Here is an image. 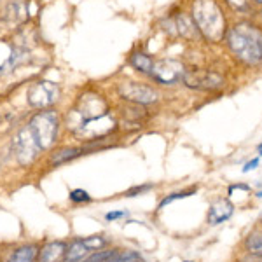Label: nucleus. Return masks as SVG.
<instances>
[{"mask_svg": "<svg viewBox=\"0 0 262 262\" xmlns=\"http://www.w3.org/2000/svg\"><path fill=\"white\" fill-rule=\"evenodd\" d=\"M67 245L63 242H53L48 243L46 247H42V250L37 255L39 262H61L65 259Z\"/></svg>", "mask_w": 262, "mask_h": 262, "instance_id": "nucleus-15", "label": "nucleus"}, {"mask_svg": "<svg viewBox=\"0 0 262 262\" xmlns=\"http://www.w3.org/2000/svg\"><path fill=\"white\" fill-rule=\"evenodd\" d=\"M32 0H6L0 9V25L7 30H19L32 19Z\"/></svg>", "mask_w": 262, "mask_h": 262, "instance_id": "nucleus-10", "label": "nucleus"}, {"mask_svg": "<svg viewBox=\"0 0 262 262\" xmlns=\"http://www.w3.org/2000/svg\"><path fill=\"white\" fill-rule=\"evenodd\" d=\"M224 6L229 9L232 14H253L255 12V4L252 0H222Z\"/></svg>", "mask_w": 262, "mask_h": 262, "instance_id": "nucleus-16", "label": "nucleus"}, {"mask_svg": "<svg viewBox=\"0 0 262 262\" xmlns=\"http://www.w3.org/2000/svg\"><path fill=\"white\" fill-rule=\"evenodd\" d=\"M260 222H262V221H260Z\"/></svg>", "mask_w": 262, "mask_h": 262, "instance_id": "nucleus-37", "label": "nucleus"}, {"mask_svg": "<svg viewBox=\"0 0 262 262\" xmlns=\"http://www.w3.org/2000/svg\"><path fill=\"white\" fill-rule=\"evenodd\" d=\"M114 93L121 101L138 103L143 107H152L161 101V93L158 86H152L143 81H133V79H121L114 84Z\"/></svg>", "mask_w": 262, "mask_h": 262, "instance_id": "nucleus-6", "label": "nucleus"}, {"mask_svg": "<svg viewBox=\"0 0 262 262\" xmlns=\"http://www.w3.org/2000/svg\"><path fill=\"white\" fill-rule=\"evenodd\" d=\"M257 150H259V156H260V158H262V143H260L259 147H257Z\"/></svg>", "mask_w": 262, "mask_h": 262, "instance_id": "nucleus-33", "label": "nucleus"}, {"mask_svg": "<svg viewBox=\"0 0 262 262\" xmlns=\"http://www.w3.org/2000/svg\"><path fill=\"white\" fill-rule=\"evenodd\" d=\"M243 247L247 248V252H255L262 255V232H252L245 238Z\"/></svg>", "mask_w": 262, "mask_h": 262, "instance_id": "nucleus-20", "label": "nucleus"}, {"mask_svg": "<svg viewBox=\"0 0 262 262\" xmlns=\"http://www.w3.org/2000/svg\"><path fill=\"white\" fill-rule=\"evenodd\" d=\"M154 61L156 58L152 56V53H149L142 44L133 46L128 53V56H126V63H128L129 69H133L137 74L143 75V77H150V72L154 69Z\"/></svg>", "mask_w": 262, "mask_h": 262, "instance_id": "nucleus-12", "label": "nucleus"}, {"mask_svg": "<svg viewBox=\"0 0 262 262\" xmlns=\"http://www.w3.org/2000/svg\"><path fill=\"white\" fill-rule=\"evenodd\" d=\"M82 243L88 247V250H98V248H105L107 247V239L101 238V236H91V238H84Z\"/></svg>", "mask_w": 262, "mask_h": 262, "instance_id": "nucleus-23", "label": "nucleus"}, {"mask_svg": "<svg viewBox=\"0 0 262 262\" xmlns=\"http://www.w3.org/2000/svg\"><path fill=\"white\" fill-rule=\"evenodd\" d=\"M234 213V205L229 201V198H221L208 208V224L210 226H219V224L229 221Z\"/></svg>", "mask_w": 262, "mask_h": 262, "instance_id": "nucleus-14", "label": "nucleus"}, {"mask_svg": "<svg viewBox=\"0 0 262 262\" xmlns=\"http://www.w3.org/2000/svg\"><path fill=\"white\" fill-rule=\"evenodd\" d=\"M140 255L133 250H117L112 257H108L105 262H140Z\"/></svg>", "mask_w": 262, "mask_h": 262, "instance_id": "nucleus-22", "label": "nucleus"}, {"mask_svg": "<svg viewBox=\"0 0 262 262\" xmlns=\"http://www.w3.org/2000/svg\"><path fill=\"white\" fill-rule=\"evenodd\" d=\"M9 147L19 166H30V164H33L39 159L42 152H44L42 147L39 145V142H37L32 128L27 122L18 126V129L11 137Z\"/></svg>", "mask_w": 262, "mask_h": 262, "instance_id": "nucleus-7", "label": "nucleus"}, {"mask_svg": "<svg viewBox=\"0 0 262 262\" xmlns=\"http://www.w3.org/2000/svg\"><path fill=\"white\" fill-rule=\"evenodd\" d=\"M189 14L206 44H222L229 28L221 0H191Z\"/></svg>", "mask_w": 262, "mask_h": 262, "instance_id": "nucleus-3", "label": "nucleus"}, {"mask_svg": "<svg viewBox=\"0 0 262 262\" xmlns=\"http://www.w3.org/2000/svg\"><path fill=\"white\" fill-rule=\"evenodd\" d=\"M122 217H128V212H126V210H121V212H108L105 215V221L112 222V221H117V219H122Z\"/></svg>", "mask_w": 262, "mask_h": 262, "instance_id": "nucleus-28", "label": "nucleus"}, {"mask_svg": "<svg viewBox=\"0 0 262 262\" xmlns=\"http://www.w3.org/2000/svg\"><path fill=\"white\" fill-rule=\"evenodd\" d=\"M257 18H259V25L262 27V6L259 7V11H257Z\"/></svg>", "mask_w": 262, "mask_h": 262, "instance_id": "nucleus-31", "label": "nucleus"}, {"mask_svg": "<svg viewBox=\"0 0 262 262\" xmlns=\"http://www.w3.org/2000/svg\"><path fill=\"white\" fill-rule=\"evenodd\" d=\"M184 262H192V260H184Z\"/></svg>", "mask_w": 262, "mask_h": 262, "instance_id": "nucleus-35", "label": "nucleus"}, {"mask_svg": "<svg viewBox=\"0 0 262 262\" xmlns=\"http://www.w3.org/2000/svg\"><path fill=\"white\" fill-rule=\"evenodd\" d=\"M173 19H175V28H177V35L179 39L185 40V42H203L200 32H198L196 25L189 14V11L184 9H177L171 12Z\"/></svg>", "mask_w": 262, "mask_h": 262, "instance_id": "nucleus-13", "label": "nucleus"}, {"mask_svg": "<svg viewBox=\"0 0 262 262\" xmlns=\"http://www.w3.org/2000/svg\"><path fill=\"white\" fill-rule=\"evenodd\" d=\"M224 46L243 67L255 69L262 65V27L255 21L239 19L229 25Z\"/></svg>", "mask_w": 262, "mask_h": 262, "instance_id": "nucleus-2", "label": "nucleus"}, {"mask_svg": "<svg viewBox=\"0 0 262 262\" xmlns=\"http://www.w3.org/2000/svg\"><path fill=\"white\" fill-rule=\"evenodd\" d=\"M252 2L255 4V6H259V7L262 6V0H252Z\"/></svg>", "mask_w": 262, "mask_h": 262, "instance_id": "nucleus-32", "label": "nucleus"}, {"mask_svg": "<svg viewBox=\"0 0 262 262\" xmlns=\"http://www.w3.org/2000/svg\"><path fill=\"white\" fill-rule=\"evenodd\" d=\"M63 98V88L60 82L46 77H37L28 82L25 90V101L32 111H46L53 108Z\"/></svg>", "mask_w": 262, "mask_h": 262, "instance_id": "nucleus-5", "label": "nucleus"}, {"mask_svg": "<svg viewBox=\"0 0 262 262\" xmlns=\"http://www.w3.org/2000/svg\"><path fill=\"white\" fill-rule=\"evenodd\" d=\"M69 198L72 203H90L91 201L90 192L84 191V189H74V191H70Z\"/></svg>", "mask_w": 262, "mask_h": 262, "instance_id": "nucleus-26", "label": "nucleus"}, {"mask_svg": "<svg viewBox=\"0 0 262 262\" xmlns=\"http://www.w3.org/2000/svg\"><path fill=\"white\" fill-rule=\"evenodd\" d=\"M196 192H198V187H189V189H185V191H179V192L168 194V196L163 198L161 203H159L158 210H163L164 206H168L170 203H173L175 200H184V198H189V196H192V194H196Z\"/></svg>", "mask_w": 262, "mask_h": 262, "instance_id": "nucleus-21", "label": "nucleus"}, {"mask_svg": "<svg viewBox=\"0 0 262 262\" xmlns=\"http://www.w3.org/2000/svg\"><path fill=\"white\" fill-rule=\"evenodd\" d=\"M4 2H6V0H0V9H2V6H4Z\"/></svg>", "mask_w": 262, "mask_h": 262, "instance_id": "nucleus-34", "label": "nucleus"}, {"mask_svg": "<svg viewBox=\"0 0 262 262\" xmlns=\"http://www.w3.org/2000/svg\"><path fill=\"white\" fill-rule=\"evenodd\" d=\"M239 262H262V255L255 252H247L245 255L239 259Z\"/></svg>", "mask_w": 262, "mask_h": 262, "instance_id": "nucleus-27", "label": "nucleus"}, {"mask_svg": "<svg viewBox=\"0 0 262 262\" xmlns=\"http://www.w3.org/2000/svg\"><path fill=\"white\" fill-rule=\"evenodd\" d=\"M0 98H2V95H0Z\"/></svg>", "mask_w": 262, "mask_h": 262, "instance_id": "nucleus-36", "label": "nucleus"}, {"mask_svg": "<svg viewBox=\"0 0 262 262\" xmlns=\"http://www.w3.org/2000/svg\"><path fill=\"white\" fill-rule=\"evenodd\" d=\"M37 255H39V248L35 245H25V247L14 250L7 262H35Z\"/></svg>", "mask_w": 262, "mask_h": 262, "instance_id": "nucleus-18", "label": "nucleus"}, {"mask_svg": "<svg viewBox=\"0 0 262 262\" xmlns=\"http://www.w3.org/2000/svg\"><path fill=\"white\" fill-rule=\"evenodd\" d=\"M63 126L81 142L107 140L119 129L111 100L96 86H86L75 95L63 114Z\"/></svg>", "mask_w": 262, "mask_h": 262, "instance_id": "nucleus-1", "label": "nucleus"}, {"mask_svg": "<svg viewBox=\"0 0 262 262\" xmlns=\"http://www.w3.org/2000/svg\"><path fill=\"white\" fill-rule=\"evenodd\" d=\"M185 72H187V67H185V63L180 58L175 56L156 58L154 69H152L149 79L156 86L173 88L182 82V77H184Z\"/></svg>", "mask_w": 262, "mask_h": 262, "instance_id": "nucleus-9", "label": "nucleus"}, {"mask_svg": "<svg viewBox=\"0 0 262 262\" xmlns=\"http://www.w3.org/2000/svg\"><path fill=\"white\" fill-rule=\"evenodd\" d=\"M154 189V184H142V185H135V187L128 189V191L124 192L126 198H137V196H142V194L149 192Z\"/></svg>", "mask_w": 262, "mask_h": 262, "instance_id": "nucleus-24", "label": "nucleus"}, {"mask_svg": "<svg viewBox=\"0 0 262 262\" xmlns=\"http://www.w3.org/2000/svg\"><path fill=\"white\" fill-rule=\"evenodd\" d=\"M116 117L119 128L131 126L129 129H140L143 121L149 119V107H143V105L138 103H129V101H121L116 107Z\"/></svg>", "mask_w": 262, "mask_h": 262, "instance_id": "nucleus-11", "label": "nucleus"}, {"mask_svg": "<svg viewBox=\"0 0 262 262\" xmlns=\"http://www.w3.org/2000/svg\"><path fill=\"white\" fill-rule=\"evenodd\" d=\"M259 163H260V159H259V158H253L252 161H248V163L243 166V173H248V171L255 170V168L259 166Z\"/></svg>", "mask_w": 262, "mask_h": 262, "instance_id": "nucleus-29", "label": "nucleus"}, {"mask_svg": "<svg viewBox=\"0 0 262 262\" xmlns=\"http://www.w3.org/2000/svg\"><path fill=\"white\" fill-rule=\"evenodd\" d=\"M116 252L117 250H101V252H96V253H91V255L84 257L81 262H105L108 257H112Z\"/></svg>", "mask_w": 262, "mask_h": 262, "instance_id": "nucleus-25", "label": "nucleus"}, {"mask_svg": "<svg viewBox=\"0 0 262 262\" xmlns=\"http://www.w3.org/2000/svg\"><path fill=\"white\" fill-rule=\"evenodd\" d=\"M182 84L192 91L217 93L226 88L227 79L224 77V74L213 69H187L182 77Z\"/></svg>", "mask_w": 262, "mask_h": 262, "instance_id": "nucleus-8", "label": "nucleus"}, {"mask_svg": "<svg viewBox=\"0 0 262 262\" xmlns=\"http://www.w3.org/2000/svg\"><path fill=\"white\" fill-rule=\"evenodd\" d=\"M27 124L30 126L42 150H51L60 138L63 128V114L56 107L46 111H33L28 117Z\"/></svg>", "mask_w": 262, "mask_h": 262, "instance_id": "nucleus-4", "label": "nucleus"}, {"mask_svg": "<svg viewBox=\"0 0 262 262\" xmlns=\"http://www.w3.org/2000/svg\"><path fill=\"white\" fill-rule=\"evenodd\" d=\"M234 189H243V191H250V187H248V185H245V184H236V185H231V187H229V196H231V192L234 191Z\"/></svg>", "mask_w": 262, "mask_h": 262, "instance_id": "nucleus-30", "label": "nucleus"}, {"mask_svg": "<svg viewBox=\"0 0 262 262\" xmlns=\"http://www.w3.org/2000/svg\"><path fill=\"white\" fill-rule=\"evenodd\" d=\"M158 27H159V30L168 37V39H171V40L179 39V35H177V28H175V19H173L171 12L164 14L163 18L158 21Z\"/></svg>", "mask_w": 262, "mask_h": 262, "instance_id": "nucleus-19", "label": "nucleus"}, {"mask_svg": "<svg viewBox=\"0 0 262 262\" xmlns=\"http://www.w3.org/2000/svg\"><path fill=\"white\" fill-rule=\"evenodd\" d=\"M90 255V250L88 247L82 243V239H75L74 243L70 245V248L65 252V259L63 262H81L84 257Z\"/></svg>", "mask_w": 262, "mask_h": 262, "instance_id": "nucleus-17", "label": "nucleus"}]
</instances>
